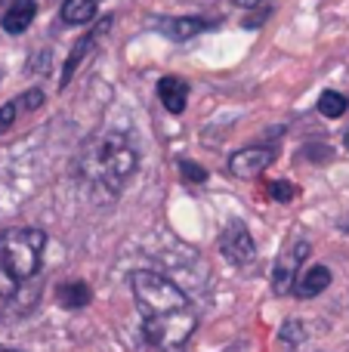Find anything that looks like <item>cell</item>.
Segmentation results:
<instances>
[{"label":"cell","mask_w":349,"mask_h":352,"mask_svg":"<svg viewBox=\"0 0 349 352\" xmlns=\"http://www.w3.org/2000/svg\"><path fill=\"white\" fill-rule=\"evenodd\" d=\"M195 324H198V316L189 306V309L167 312V316L142 318V337H146L155 349H177L192 337Z\"/></svg>","instance_id":"obj_4"},{"label":"cell","mask_w":349,"mask_h":352,"mask_svg":"<svg viewBox=\"0 0 349 352\" xmlns=\"http://www.w3.org/2000/svg\"><path fill=\"white\" fill-rule=\"evenodd\" d=\"M344 142H346V148H349V130H346V136H344Z\"/></svg>","instance_id":"obj_24"},{"label":"cell","mask_w":349,"mask_h":352,"mask_svg":"<svg viewBox=\"0 0 349 352\" xmlns=\"http://www.w3.org/2000/svg\"><path fill=\"white\" fill-rule=\"evenodd\" d=\"M220 250L229 263H235V266H247V263L257 256L254 235L247 232V226H241V223L226 226V232H223V238H220Z\"/></svg>","instance_id":"obj_7"},{"label":"cell","mask_w":349,"mask_h":352,"mask_svg":"<svg viewBox=\"0 0 349 352\" xmlns=\"http://www.w3.org/2000/svg\"><path fill=\"white\" fill-rule=\"evenodd\" d=\"M47 232L37 226H16L0 235V294L16 297L19 287L41 272Z\"/></svg>","instance_id":"obj_2"},{"label":"cell","mask_w":349,"mask_h":352,"mask_svg":"<svg viewBox=\"0 0 349 352\" xmlns=\"http://www.w3.org/2000/svg\"><path fill=\"white\" fill-rule=\"evenodd\" d=\"M37 16V3L34 0H10V6L0 16V25H3L6 34H22Z\"/></svg>","instance_id":"obj_10"},{"label":"cell","mask_w":349,"mask_h":352,"mask_svg":"<svg viewBox=\"0 0 349 352\" xmlns=\"http://www.w3.org/2000/svg\"><path fill=\"white\" fill-rule=\"evenodd\" d=\"M179 173H183L185 182H207V170H204L201 164H195V161H179Z\"/></svg>","instance_id":"obj_18"},{"label":"cell","mask_w":349,"mask_h":352,"mask_svg":"<svg viewBox=\"0 0 349 352\" xmlns=\"http://www.w3.org/2000/svg\"><path fill=\"white\" fill-rule=\"evenodd\" d=\"M275 161V148L269 146H251V148H238V152L229 158V173L238 176V179H251V176L266 173Z\"/></svg>","instance_id":"obj_6"},{"label":"cell","mask_w":349,"mask_h":352,"mask_svg":"<svg viewBox=\"0 0 349 352\" xmlns=\"http://www.w3.org/2000/svg\"><path fill=\"white\" fill-rule=\"evenodd\" d=\"M278 340H282L284 346H300V343L306 340L303 322H284V324H282V331H278Z\"/></svg>","instance_id":"obj_17"},{"label":"cell","mask_w":349,"mask_h":352,"mask_svg":"<svg viewBox=\"0 0 349 352\" xmlns=\"http://www.w3.org/2000/svg\"><path fill=\"white\" fill-rule=\"evenodd\" d=\"M158 99L164 102V109L170 115H183L185 105H189V84L177 74H167L158 80Z\"/></svg>","instance_id":"obj_9"},{"label":"cell","mask_w":349,"mask_h":352,"mask_svg":"<svg viewBox=\"0 0 349 352\" xmlns=\"http://www.w3.org/2000/svg\"><path fill=\"white\" fill-rule=\"evenodd\" d=\"M207 28V22L198 16H183V19H173L170 28H167V34L173 37V41H189V37L201 34V31Z\"/></svg>","instance_id":"obj_15"},{"label":"cell","mask_w":349,"mask_h":352,"mask_svg":"<svg viewBox=\"0 0 349 352\" xmlns=\"http://www.w3.org/2000/svg\"><path fill=\"white\" fill-rule=\"evenodd\" d=\"M90 300H93V291L84 281H62L56 287V303L62 309H84V306H90Z\"/></svg>","instance_id":"obj_12"},{"label":"cell","mask_w":349,"mask_h":352,"mask_svg":"<svg viewBox=\"0 0 349 352\" xmlns=\"http://www.w3.org/2000/svg\"><path fill=\"white\" fill-rule=\"evenodd\" d=\"M16 115H19V102H6L3 109H0V133L12 127V121H16Z\"/></svg>","instance_id":"obj_20"},{"label":"cell","mask_w":349,"mask_h":352,"mask_svg":"<svg viewBox=\"0 0 349 352\" xmlns=\"http://www.w3.org/2000/svg\"><path fill=\"white\" fill-rule=\"evenodd\" d=\"M266 0H235V6H241V10H254V6H263Z\"/></svg>","instance_id":"obj_21"},{"label":"cell","mask_w":349,"mask_h":352,"mask_svg":"<svg viewBox=\"0 0 349 352\" xmlns=\"http://www.w3.org/2000/svg\"><path fill=\"white\" fill-rule=\"evenodd\" d=\"M0 352H19V349H10V346H0Z\"/></svg>","instance_id":"obj_23"},{"label":"cell","mask_w":349,"mask_h":352,"mask_svg":"<svg viewBox=\"0 0 349 352\" xmlns=\"http://www.w3.org/2000/svg\"><path fill=\"white\" fill-rule=\"evenodd\" d=\"M136 170V146L117 130L96 133L78 155V173L93 188L115 198Z\"/></svg>","instance_id":"obj_1"},{"label":"cell","mask_w":349,"mask_h":352,"mask_svg":"<svg viewBox=\"0 0 349 352\" xmlns=\"http://www.w3.org/2000/svg\"><path fill=\"white\" fill-rule=\"evenodd\" d=\"M328 287H331V269L313 266V269H306V272H300V278H297L291 294H294L297 300H313V297H319L322 291H328Z\"/></svg>","instance_id":"obj_11"},{"label":"cell","mask_w":349,"mask_h":352,"mask_svg":"<svg viewBox=\"0 0 349 352\" xmlns=\"http://www.w3.org/2000/svg\"><path fill=\"white\" fill-rule=\"evenodd\" d=\"M297 195H300V188H297L294 182H288V179H272L269 182V198L278 201V204H288V201H294Z\"/></svg>","instance_id":"obj_16"},{"label":"cell","mask_w":349,"mask_h":352,"mask_svg":"<svg viewBox=\"0 0 349 352\" xmlns=\"http://www.w3.org/2000/svg\"><path fill=\"white\" fill-rule=\"evenodd\" d=\"M59 16L65 25H87L96 19V0H65Z\"/></svg>","instance_id":"obj_13"},{"label":"cell","mask_w":349,"mask_h":352,"mask_svg":"<svg viewBox=\"0 0 349 352\" xmlns=\"http://www.w3.org/2000/svg\"><path fill=\"white\" fill-rule=\"evenodd\" d=\"M6 6H10V0H0V10H6Z\"/></svg>","instance_id":"obj_22"},{"label":"cell","mask_w":349,"mask_h":352,"mask_svg":"<svg viewBox=\"0 0 349 352\" xmlns=\"http://www.w3.org/2000/svg\"><path fill=\"white\" fill-rule=\"evenodd\" d=\"M130 291H133V300L139 306L142 318L189 309V297L170 278H164L158 272H148V269H139V272L130 275Z\"/></svg>","instance_id":"obj_3"},{"label":"cell","mask_w":349,"mask_h":352,"mask_svg":"<svg viewBox=\"0 0 349 352\" xmlns=\"http://www.w3.org/2000/svg\"><path fill=\"white\" fill-rule=\"evenodd\" d=\"M111 22H115V19H111V16H105L102 22H99L96 28L90 31V34H84L78 43H74L71 56H68V59H65V68H62V80H59V87H68V80L74 78V72H78V65H80V62H84V56L90 53L93 47H96V41H99V37H105V31L111 28Z\"/></svg>","instance_id":"obj_8"},{"label":"cell","mask_w":349,"mask_h":352,"mask_svg":"<svg viewBox=\"0 0 349 352\" xmlns=\"http://www.w3.org/2000/svg\"><path fill=\"white\" fill-rule=\"evenodd\" d=\"M16 102H19V109H25V111L41 109V105H43V90H28V93H22Z\"/></svg>","instance_id":"obj_19"},{"label":"cell","mask_w":349,"mask_h":352,"mask_svg":"<svg viewBox=\"0 0 349 352\" xmlns=\"http://www.w3.org/2000/svg\"><path fill=\"white\" fill-rule=\"evenodd\" d=\"M309 256V241H291L288 248L278 254L275 260V269H272V291L278 294V297H284V294L294 291L297 278H300V269L303 263H306Z\"/></svg>","instance_id":"obj_5"},{"label":"cell","mask_w":349,"mask_h":352,"mask_svg":"<svg viewBox=\"0 0 349 352\" xmlns=\"http://www.w3.org/2000/svg\"><path fill=\"white\" fill-rule=\"evenodd\" d=\"M346 111H349V99L344 96V93L325 90L319 96V115L322 118H331V121H337V118H344Z\"/></svg>","instance_id":"obj_14"}]
</instances>
